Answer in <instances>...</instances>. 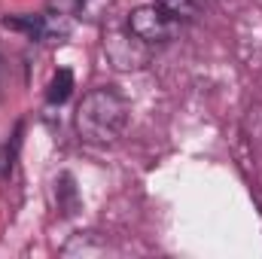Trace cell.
Here are the masks:
<instances>
[{
    "label": "cell",
    "mask_w": 262,
    "mask_h": 259,
    "mask_svg": "<svg viewBox=\"0 0 262 259\" xmlns=\"http://www.w3.org/2000/svg\"><path fill=\"white\" fill-rule=\"evenodd\" d=\"M128 125V101L113 85H98L89 95H82L73 128L82 143L89 146H110L122 137Z\"/></svg>",
    "instance_id": "6da1fadb"
},
{
    "label": "cell",
    "mask_w": 262,
    "mask_h": 259,
    "mask_svg": "<svg viewBox=\"0 0 262 259\" xmlns=\"http://www.w3.org/2000/svg\"><path fill=\"white\" fill-rule=\"evenodd\" d=\"M128 31L137 34L143 43L156 46V43H171L177 37V31H180V21L171 12H165L159 3H146V6L131 9Z\"/></svg>",
    "instance_id": "7a4b0ae2"
},
{
    "label": "cell",
    "mask_w": 262,
    "mask_h": 259,
    "mask_svg": "<svg viewBox=\"0 0 262 259\" xmlns=\"http://www.w3.org/2000/svg\"><path fill=\"white\" fill-rule=\"evenodd\" d=\"M104 55L116 70H143L149 64V43H143L137 34L125 31H107L104 34Z\"/></svg>",
    "instance_id": "3957f363"
},
{
    "label": "cell",
    "mask_w": 262,
    "mask_h": 259,
    "mask_svg": "<svg viewBox=\"0 0 262 259\" xmlns=\"http://www.w3.org/2000/svg\"><path fill=\"white\" fill-rule=\"evenodd\" d=\"M3 25L9 31H21L25 37H31L34 43H43V31H46V18L43 12H21V15H6Z\"/></svg>",
    "instance_id": "277c9868"
},
{
    "label": "cell",
    "mask_w": 262,
    "mask_h": 259,
    "mask_svg": "<svg viewBox=\"0 0 262 259\" xmlns=\"http://www.w3.org/2000/svg\"><path fill=\"white\" fill-rule=\"evenodd\" d=\"M73 95V70H55L52 73V79H49V85H46V101L52 104V107H61L67 98Z\"/></svg>",
    "instance_id": "5b68a950"
},
{
    "label": "cell",
    "mask_w": 262,
    "mask_h": 259,
    "mask_svg": "<svg viewBox=\"0 0 262 259\" xmlns=\"http://www.w3.org/2000/svg\"><path fill=\"white\" fill-rule=\"evenodd\" d=\"M55 204L64 217L76 213V207H79V192H76V183L70 174H58V180H55Z\"/></svg>",
    "instance_id": "8992f818"
},
{
    "label": "cell",
    "mask_w": 262,
    "mask_h": 259,
    "mask_svg": "<svg viewBox=\"0 0 262 259\" xmlns=\"http://www.w3.org/2000/svg\"><path fill=\"white\" fill-rule=\"evenodd\" d=\"M165 12H171L177 21H189V18H195L198 15V6L195 0H156Z\"/></svg>",
    "instance_id": "52a82bcc"
},
{
    "label": "cell",
    "mask_w": 262,
    "mask_h": 259,
    "mask_svg": "<svg viewBox=\"0 0 262 259\" xmlns=\"http://www.w3.org/2000/svg\"><path fill=\"white\" fill-rule=\"evenodd\" d=\"M110 6H113V0H79V15L85 18V21H101L107 12H110Z\"/></svg>",
    "instance_id": "ba28073f"
}]
</instances>
